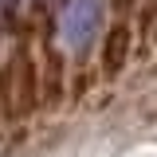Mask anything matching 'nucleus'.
<instances>
[{
	"mask_svg": "<svg viewBox=\"0 0 157 157\" xmlns=\"http://www.w3.org/2000/svg\"><path fill=\"white\" fill-rule=\"evenodd\" d=\"M98 24H102V4H98V0H71V4L59 12V39H63L71 51H82V47L94 39Z\"/></svg>",
	"mask_w": 157,
	"mask_h": 157,
	"instance_id": "1",
	"label": "nucleus"
}]
</instances>
